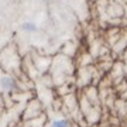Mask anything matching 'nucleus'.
I'll list each match as a JSON object with an SVG mask.
<instances>
[{"mask_svg": "<svg viewBox=\"0 0 127 127\" xmlns=\"http://www.w3.org/2000/svg\"><path fill=\"white\" fill-rule=\"evenodd\" d=\"M1 86H3V89H6V91H10V89L14 88V81L11 79V78L6 76V78L1 79Z\"/></svg>", "mask_w": 127, "mask_h": 127, "instance_id": "1", "label": "nucleus"}, {"mask_svg": "<svg viewBox=\"0 0 127 127\" xmlns=\"http://www.w3.org/2000/svg\"><path fill=\"white\" fill-rule=\"evenodd\" d=\"M51 127H69V122L65 119H59V120H55Z\"/></svg>", "mask_w": 127, "mask_h": 127, "instance_id": "2", "label": "nucleus"}, {"mask_svg": "<svg viewBox=\"0 0 127 127\" xmlns=\"http://www.w3.org/2000/svg\"><path fill=\"white\" fill-rule=\"evenodd\" d=\"M23 30L24 31H27V32H34L37 30V26L34 23H30V21H28V23L23 24Z\"/></svg>", "mask_w": 127, "mask_h": 127, "instance_id": "3", "label": "nucleus"}]
</instances>
